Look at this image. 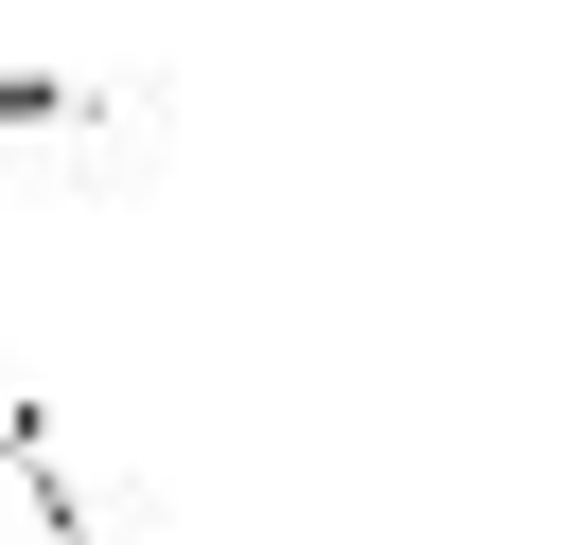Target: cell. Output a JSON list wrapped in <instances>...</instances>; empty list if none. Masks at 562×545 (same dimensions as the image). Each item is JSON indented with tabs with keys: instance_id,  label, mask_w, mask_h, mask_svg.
Instances as JSON below:
<instances>
[{
	"instance_id": "6da1fadb",
	"label": "cell",
	"mask_w": 562,
	"mask_h": 545,
	"mask_svg": "<svg viewBox=\"0 0 562 545\" xmlns=\"http://www.w3.org/2000/svg\"><path fill=\"white\" fill-rule=\"evenodd\" d=\"M0 545H88V510H70L53 440H35V404H0Z\"/></svg>"
},
{
	"instance_id": "7a4b0ae2",
	"label": "cell",
	"mask_w": 562,
	"mask_h": 545,
	"mask_svg": "<svg viewBox=\"0 0 562 545\" xmlns=\"http://www.w3.org/2000/svg\"><path fill=\"white\" fill-rule=\"evenodd\" d=\"M18 123H70V88H53V70H0V141H18Z\"/></svg>"
}]
</instances>
